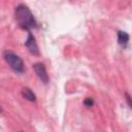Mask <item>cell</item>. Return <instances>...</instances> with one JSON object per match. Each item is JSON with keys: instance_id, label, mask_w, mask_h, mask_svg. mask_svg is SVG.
Listing matches in <instances>:
<instances>
[{"instance_id": "cell-1", "label": "cell", "mask_w": 132, "mask_h": 132, "mask_svg": "<svg viewBox=\"0 0 132 132\" xmlns=\"http://www.w3.org/2000/svg\"><path fill=\"white\" fill-rule=\"evenodd\" d=\"M15 20L19 24V26L27 31H30L31 28H36L37 23L29 9V7L23 3L19 4L15 7Z\"/></svg>"}, {"instance_id": "cell-2", "label": "cell", "mask_w": 132, "mask_h": 132, "mask_svg": "<svg viewBox=\"0 0 132 132\" xmlns=\"http://www.w3.org/2000/svg\"><path fill=\"white\" fill-rule=\"evenodd\" d=\"M3 57H4V60L6 61V63L10 66V68L12 70H14L15 72H19V73L24 72L23 60L18 55H15L14 53H12L10 51H5L3 54Z\"/></svg>"}, {"instance_id": "cell-3", "label": "cell", "mask_w": 132, "mask_h": 132, "mask_svg": "<svg viewBox=\"0 0 132 132\" xmlns=\"http://www.w3.org/2000/svg\"><path fill=\"white\" fill-rule=\"evenodd\" d=\"M25 46L28 48V51L34 55V56H39V50H38V45L36 43L35 37L33 36V34L31 33V31H28V37L25 41Z\"/></svg>"}, {"instance_id": "cell-4", "label": "cell", "mask_w": 132, "mask_h": 132, "mask_svg": "<svg viewBox=\"0 0 132 132\" xmlns=\"http://www.w3.org/2000/svg\"><path fill=\"white\" fill-rule=\"evenodd\" d=\"M33 68H34L35 73L39 77V79L43 84H47L48 82V75H47L44 64L43 63H35V64H33Z\"/></svg>"}, {"instance_id": "cell-5", "label": "cell", "mask_w": 132, "mask_h": 132, "mask_svg": "<svg viewBox=\"0 0 132 132\" xmlns=\"http://www.w3.org/2000/svg\"><path fill=\"white\" fill-rule=\"evenodd\" d=\"M22 96H23L25 99H27L28 101H31V102H35V101H36V96H35V94H34L33 91H32L30 88H28V87L23 88V90H22Z\"/></svg>"}, {"instance_id": "cell-6", "label": "cell", "mask_w": 132, "mask_h": 132, "mask_svg": "<svg viewBox=\"0 0 132 132\" xmlns=\"http://www.w3.org/2000/svg\"><path fill=\"white\" fill-rule=\"evenodd\" d=\"M128 41H129L128 33L123 32V31H119L118 32V42H119V44H121L122 46H126Z\"/></svg>"}, {"instance_id": "cell-7", "label": "cell", "mask_w": 132, "mask_h": 132, "mask_svg": "<svg viewBox=\"0 0 132 132\" xmlns=\"http://www.w3.org/2000/svg\"><path fill=\"white\" fill-rule=\"evenodd\" d=\"M84 105H85L86 107H92V106L94 105L93 99H92V98H86V99L84 100Z\"/></svg>"}, {"instance_id": "cell-8", "label": "cell", "mask_w": 132, "mask_h": 132, "mask_svg": "<svg viewBox=\"0 0 132 132\" xmlns=\"http://www.w3.org/2000/svg\"><path fill=\"white\" fill-rule=\"evenodd\" d=\"M125 96H126V100H127L128 106H129V107L131 108V106H132V105H131V96H130V95H129L128 93H126V94H125Z\"/></svg>"}]
</instances>
